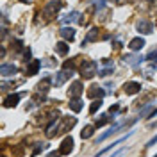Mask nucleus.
Segmentation results:
<instances>
[{
    "label": "nucleus",
    "instance_id": "a211bd4d",
    "mask_svg": "<svg viewBox=\"0 0 157 157\" xmlns=\"http://www.w3.org/2000/svg\"><path fill=\"white\" fill-rule=\"evenodd\" d=\"M98 39V29H91L88 32V36L84 38V41H82V45H86V43H91V41H97Z\"/></svg>",
    "mask_w": 157,
    "mask_h": 157
},
{
    "label": "nucleus",
    "instance_id": "423d86ee",
    "mask_svg": "<svg viewBox=\"0 0 157 157\" xmlns=\"http://www.w3.org/2000/svg\"><path fill=\"white\" fill-rule=\"evenodd\" d=\"M137 30L143 32V34H150V32L154 30V25H152L148 20H141V21H137Z\"/></svg>",
    "mask_w": 157,
    "mask_h": 157
},
{
    "label": "nucleus",
    "instance_id": "6ab92c4d",
    "mask_svg": "<svg viewBox=\"0 0 157 157\" xmlns=\"http://www.w3.org/2000/svg\"><path fill=\"white\" fill-rule=\"evenodd\" d=\"M105 63H107V66H105L104 70H100V71H98V75H100V77H107V75H111V73H113V70H114V64H113L111 61H105Z\"/></svg>",
    "mask_w": 157,
    "mask_h": 157
},
{
    "label": "nucleus",
    "instance_id": "412c9836",
    "mask_svg": "<svg viewBox=\"0 0 157 157\" xmlns=\"http://www.w3.org/2000/svg\"><path fill=\"white\" fill-rule=\"evenodd\" d=\"M93 132H95V127H93V125H86L84 130L80 132V137H82V139H88V137L93 136Z\"/></svg>",
    "mask_w": 157,
    "mask_h": 157
},
{
    "label": "nucleus",
    "instance_id": "aec40b11",
    "mask_svg": "<svg viewBox=\"0 0 157 157\" xmlns=\"http://www.w3.org/2000/svg\"><path fill=\"white\" fill-rule=\"evenodd\" d=\"M82 105H84V104H82V102L78 100V97H77V98H73V100L70 102V109H71L73 113H78V111L82 109Z\"/></svg>",
    "mask_w": 157,
    "mask_h": 157
},
{
    "label": "nucleus",
    "instance_id": "a878e982",
    "mask_svg": "<svg viewBox=\"0 0 157 157\" xmlns=\"http://www.w3.org/2000/svg\"><path fill=\"white\" fill-rule=\"evenodd\" d=\"M150 111H152V105H147L145 109H141V113H139V116H141V118H145V116L148 114V113H150Z\"/></svg>",
    "mask_w": 157,
    "mask_h": 157
},
{
    "label": "nucleus",
    "instance_id": "f8f14e48",
    "mask_svg": "<svg viewBox=\"0 0 157 157\" xmlns=\"http://www.w3.org/2000/svg\"><path fill=\"white\" fill-rule=\"evenodd\" d=\"M61 36L66 39V41H73V39H75V29H71V27H63V29H61Z\"/></svg>",
    "mask_w": 157,
    "mask_h": 157
},
{
    "label": "nucleus",
    "instance_id": "f257e3e1",
    "mask_svg": "<svg viewBox=\"0 0 157 157\" xmlns=\"http://www.w3.org/2000/svg\"><path fill=\"white\" fill-rule=\"evenodd\" d=\"M95 73H98L97 63H95V61H86V63L82 64V68H80V75L84 78H93Z\"/></svg>",
    "mask_w": 157,
    "mask_h": 157
},
{
    "label": "nucleus",
    "instance_id": "9d476101",
    "mask_svg": "<svg viewBox=\"0 0 157 157\" xmlns=\"http://www.w3.org/2000/svg\"><path fill=\"white\" fill-rule=\"evenodd\" d=\"M145 45H147V43H145V39H143V38H134V39H130V43H128V48L136 52V50H141Z\"/></svg>",
    "mask_w": 157,
    "mask_h": 157
},
{
    "label": "nucleus",
    "instance_id": "2eb2a0df",
    "mask_svg": "<svg viewBox=\"0 0 157 157\" xmlns=\"http://www.w3.org/2000/svg\"><path fill=\"white\" fill-rule=\"evenodd\" d=\"M70 50V45H66L64 41H59V43H56V52H57L59 56H66Z\"/></svg>",
    "mask_w": 157,
    "mask_h": 157
},
{
    "label": "nucleus",
    "instance_id": "b1692460",
    "mask_svg": "<svg viewBox=\"0 0 157 157\" xmlns=\"http://www.w3.org/2000/svg\"><path fill=\"white\" fill-rule=\"evenodd\" d=\"M107 121H111V116H109V114H102V116L97 120V127H102V125H105Z\"/></svg>",
    "mask_w": 157,
    "mask_h": 157
},
{
    "label": "nucleus",
    "instance_id": "f03ea898",
    "mask_svg": "<svg viewBox=\"0 0 157 157\" xmlns=\"http://www.w3.org/2000/svg\"><path fill=\"white\" fill-rule=\"evenodd\" d=\"M63 6H64V4H63L61 0H54V2H50L48 6L45 7V14L50 18V16H54V14H56V13H57L61 7H63Z\"/></svg>",
    "mask_w": 157,
    "mask_h": 157
},
{
    "label": "nucleus",
    "instance_id": "6e6552de",
    "mask_svg": "<svg viewBox=\"0 0 157 157\" xmlns=\"http://www.w3.org/2000/svg\"><path fill=\"white\" fill-rule=\"evenodd\" d=\"M75 123H77V120H75V118H64V120H63V125L57 127V132H66V130H70Z\"/></svg>",
    "mask_w": 157,
    "mask_h": 157
},
{
    "label": "nucleus",
    "instance_id": "1a4fd4ad",
    "mask_svg": "<svg viewBox=\"0 0 157 157\" xmlns=\"http://www.w3.org/2000/svg\"><path fill=\"white\" fill-rule=\"evenodd\" d=\"M18 71V68L14 66V64H2V68H0V73L4 75V77H11V75H14Z\"/></svg>",
    "mask_w": 157,
    "mask_h": 157
},
{
    "label": "nucleus",
    "instance_id": "dca6fc26",
    "mask_svg": "<svg viewBox=\"0 0 157 157\" xmlns=\"http://www.w3.org/2000/svg\"><path fill=\"white\" fill-rule=\"evenodd\" d=\"M121 127V123H114V125H113V127L109 128L107 132H104V134H102V136L98 137V143H100V141H104V139H107L109 136H111V134H114V132H118V128Z\"/></svg>",
    "mask_w": 157,
    "mask_h": 157
},
{
    "label": "nucleus",
    "instance_id": "c756f323",
    "mask_svg": "<svg viewBox=\"0 0 157 157\" xmlns=\"http://www.w3.org/2000/svg\"><path fill=\"white\" fill-rule=\"evenodd\" d=\"M20 2H30V0H20Z\"/></svg>",
    "mask_w": 157,
    "mask_h": 157
},
{
    "label": "nucleus",
    "instance_id": "bb28decb",
    "mask_svg": "<svg viewBox=\"0 0 157 157\" xmlns=\"http://www.w3.org/2000/svg\"><path fill=\"white\" fill-rule=\"evenodd\" d=\"M147 59L148 61H157V50H154V52H150L147 56Z\"/></svg>",
    "mask_w": 157,
    "mask_h": 157
},
{
    "label": "nucleus",
    "instance_id": "4be33fe9",
    "mask_svg": "<svg viewBox=\"0 0 157 157\" xmlns=\"http://www.w3.org/2000/svg\"><path fill=\"white\" fill-rule=\"evenodd\" d=\"M50 84H52V80H50L48 77H47V78H43V80H41V82L38 84L39 91H41V93H47V91H48V86H50Z\"/></svg>",
    "mask_w": 157,
    "mask_h": 157
},
{
    "label": "nucleus",
    "instance_id": "4468645a",
    "mask_svg": "<svg viewBox=\"0 0 157 157\" xmlns=\"http://www.w3.org/2000/svg\"><path fill=\"white\" fill-rule=\"evenodd\" d=\"M88 97L89 98H102L104 97V89L98 88V86H91V89L88 91Z\"/></svg>",
    "mask_w": 157,
    "mask_h": 157
},
{
    "label": "nucleus",
    "instance_id": "cd10ccee",
    "mask_svg": "<svg viewBox=\"0 0 157 157\" xmlns=\"http://www.w3.org/2000/svg\"><path fill=\"white\" fill-rule=\"evenodd\" d=\"M155 143H157V136H155V137H152V139L148 141V145H147V147H154Z\"/></svg>",
    "mask_w": 157,
    "mask_h": 157
},
{
    "label": "nucleus",
    "instance_id": "20e7f679",
    "mask_svg": "<svg viewBox=\"0 0 157 157\" xmlns=\"http://www.w3.org/2000/svg\"><path fill=\"white\" fill-rule=\"evenodd\" d=\"M73 150V139L71 137H66L63 143H61V148H59V154H63V155H66Z\"/></svg>",
    "mask_w": 157,
    "mask_h": 157
},
{
    "label": "nucleus",
    "instance_id": "39448f33",
    "mask_svg": "<svg viewBox=\"0 0 157 157\" xmlns=\"http://www.w3.org/2000/svg\"><path fill=\"white\" fill-rule=\"evenodd\" d=\"M123 89H125L127 95H136V93L141 91V84H139V82H127V84L123 86Z\"/></svg>",
    "mask_w": 157,
    "mask_h": 157
},
{
    "label": "nucleus",
    "instance_id": "c85d7f7f",
    "mask_svg": "<svg viewBox=\"0 0 157 157\" xmlns=\"http://www.w3.org/2000/svg\"><path fill=\"white\" fill-rule=\"evenodd\" d=\"M118 109H120V107H118V105H113V107H111V111H109V113H111V114H116V113H118Z\"/></svg>",
    "mask_w": 157,
    "mask_h": 157
},
{
    "label": "nucleus",
    "instance_id": "ddd939ff",
    "mask_svg": "<svg viewBox=\"0 0 157 157\" xmlns=\"http://www.w3.org/2000/svg\"><path fill=\"white\" fill-rule=\"evenodd\" d=\"M145 57H141V56H125L123 57V61L127 63V64H130V66H137V64H141V61H143Z\"/></svg>",
    "mask_w": 157,
    "mask_h": 157
},
{
    "label": "nucleus",
    "instance_id": "5701e85b",
    "mask_svg": "<svg viewBox=\"0 0 157 157\" xmlns=\"http://www.w3.org/2000/svg\"><path fill=\"white\" fill-rule=\"evenodd\" d=\"M75 20H78V13L77 11H71L66 18H63V23H71V21H75Z\"/></svg>",
    "mask_w": 157,
    "mask_h": 157
},
{
    "label": "nucleus",
    "instance_id": "f3484780",
    "mask_svg": "<svg viewBox=\"0 0 157 157\" xmlns=\"http://www.w3.org/2000/svg\"><path fill=\"white\" fill-rule=\"evenodd\" d=\"M21 95H11V97L6 98V102H4V107H14L16 104H18V100Z\"/></svg>",
    "mask_w": 157,
    "mask_h": 157
},
{
    "label": "nucleus",
    "instance_id": "7ed1b4c3",
    "mask_svg": "<svg viewBox=\"0 0 157 157\" xmlns=\"http://www.w3.org/2000/svg\"><path fill=\"white\" fill-rule=\"evenodd\" d=\"M71 75H73V71H71V70H70V71H68V70L59 71L57 75H56V86H63V84H64V82L71 77Z\"/></svg>",
    "mask_w": 157,
    "mask_h": 157
},
{
    "label": "nucleus",
    "instance_id": "393cba45",
    "mask_svg": "<svg viewBox=\"0 0 157 157\" xmlns=\"http://www.w3.org/2000/svg\"><path fill=\"white\" fill-rule=\"evenodd\" d=\"M100 105H102V100H100V98H97V100L91 104V107H89V113H91V114H93V113H97V109L100 107Z\"/></svg>",
    "mask_w": 157,
    "mask_h": 157
},
{
    "label": "nucleus",
    "instance_id": "9b49d317",
    "mask_svg": "<svg viewBox=\"0 0 157 157\" xmlns=\"http://www.w3.org/2000/svg\"><path fill=\"white\" fill-rule=\"evenodd\" d=\"M39 66H41V61H39V59H32L30 64L27 66V75H36L38 70H39Z\"/></svg>",
    "mask_w": 157,
    "mask_h": 157
},
{
    "label": "nucleus",
    "instance_id": "0eeeda50",
    "mask_svg": "<svg viewBox=\"0 0 157 157\" xmlns=\"http://www.w3.org/2000/svg\"><path fill=\"white\" fill-rule=\"evenodd\" d=\"M82 91H84L82 84H80V82H73V84H71V88H70V91H68V95L71 98H77V97L82 95Z\"/></svg>",
    "mask_w": 157,
    "mask_h": 157
}]
</instances>
